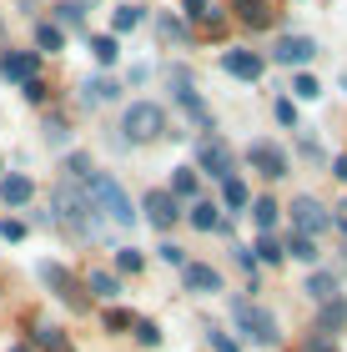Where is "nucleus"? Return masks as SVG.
<instances>
[{"label":"nucleus","instance_id":"nucleus-1","mask_svg":"<svg viewBox=\"0 0 347 352\" xmlns=\"http://www.w3.org/2000/svg\"><path fill=\"white\" fill-rule=\"evenodd\" d=\"M86 197H91V206H96L101 217H111L116 227H136V206H131V197L121 191V182H111L106 171H96L86 182Z\"/></svg>","mask_w":347,"mask_h":352},{"label":"nucleus","instance_id":"nucleus-2","mask_svg":"<svg viewBox=\"0 0 347 352\" xmlns=\"http://www.w3.org/2000/svg\"><path fill=\"white\" fill-rule=\"evenodd\" d=\"M232 322L247 332L251 342H277L282 332H277V317L262 307V302H251V297H236L232 302Z\"/></svg>","mask_w":347,"mask_h":352},{"label":"nucleus","instance_id":"nucleus-3","mask_svg":"<svg viewBox=\"0 0 347 352\" xmlns=\"http://www.w3.org/2000/svg\"><path fill=\"white\" fill-rule=\"evenodd\" d=\"M121 131H126V141H156V136L166 131L161 106H151V101H131V106H126V116H121Z\"/></svg>","mask_w":347,"mask_h":352},{"label":"nucleus","instance_id":"nucleus-4","mask_svg":"<svg viewBox=\"0 0 347 352\" xmlns=\"http://www.w3.org/2000/svg\"><path fill=\"white\" fill-rule=\"evenodd\" d=\"M56 212H60L66 227H76L81 236H91V212H96V206H91V197H86L81 186L60 182V186H56Z\"/></svg>","mask_w":347,"mask_h":352},{"label":"nucleus","instance_id":"nucleus-5","mask_svg":"<svg viewBox=\"0 0 347 352\" xmlns=\"http://www.w3.org/2000/svg\"><path fill=\"white\" fill-rule=\"evenodd\" d=\"M292 221H297V232H302V236H312V242H317V232L337 227V217L327 212L317 197H297V201H292Z\"/></svg>","mask_w":347,"mask_h":352},{"label":"nucleus","instance_id":"nucleus-6","mask_svg":"<svg viewBox=\"0 0 347 352\" xmlns=\"http://www.w3.org/2000/svg\"><path fill=\"white\" fill-rule=\"evenodd\" d=\"M197 166L212 171V176H222V182H232V171H236L232 146H227L222 136H201V141H197Z\"/></svg>","mask_w":347,"mask_h":352},{"label":"nucleus","instance_id":"nucleus-7","mask_svg":"<svg viewBox=\"0 0 347 352\" xmlns=\"http://www.w3.org/2000/svg\"><path fill=\"white\" fill-rule=\"evenodd\" d=\"M222 71L236 76V81H262L267 60H262L257 51H242V45H232V51H222Z\"/></svg>","mask_w":347,"mask_h":352},{"label":"nucleus","instance_id":"nucleus-8","mask_svg":"<svg viewBox=\"0 0 347 352\" xmlns=\"http://www.w3.org/2000/svg\"><path fill=\"white\" fill-rule=\"evenodd\" d=\"M247 162L257 166L262 176H272V182H277V176H287V151L272 146V141H251V146H247Z\"/></svg>","mask_w":347,"mask_h":352},{"label":"nucleus","instance_id":"nucleus-9","mask_svg":"<svg viewBox=\"0 0 347 352\" xmlns=\"http://www.w3.org/2000/svg\"><path fill=\"white\" fill-rule=\"evenodd\" d=\"M312 56H317V41L312 36H277L272 41V60H282V66H302Z\"/></svg>","mask_w":347,"mask_h":352},{"label":"nucleus","instance_id":"nucleus-10","mask_svg":"<svg viewBox=\"0 0 347 352\" xmlns=\"http://www.w3.org/2000/svg\"><path fill=\"white\" fill-rule=\"evenodd\" d=\"M181 282H186V292H222V272L207 267V262H186Z\"/></svg>","mask_w":347,"mask_h":352},{"label":"nucleus","instance_id":"nucleus-11","mask_svg":"<svg viewBox=\"0 0 347 352\" xmlns=\"http://www.w3.org/2000/svg\"><path fill=\"white\" fill-rule=\"evenodd\" d=\"M146 217H151V227H161V232H171L177 227V197H171V191H151L146 197Z\"/></svg>","mask_w":347,"mask_h":352},{"label":"nucleus","instance_id":"nucleus-12","mask_svg":"<svg viewBox=\"0 0 347 352\" xmlns=\"http://www.w3.org/2000/svg\"><path fill=\"white\" fill-rule=\"evenodd\" d=\"M41 277H45V282H51V287H56V297H66V302H71V307H86V297H81V287H76V282H71V272H66V267H56V262H41Z\"/></svg>","mask_w":347,"mask_h":352},{"label":"nucleus","instance_id":"nucleus-13","mask_svg":"<svg viewBox=\"0 0 347 352\" xmlns=\"http://www.w3.org/2000/svg\"><path fill=\"white\" fill-rule=\"evenodd\" d=\"M0 76L5 81H36V51H5V60H0Z\"/></svg>","mask_w":347,"mask_h":352},{"label":"nucleus","instance_id":"nucleus-14","mask_svg":"<svg viewBox=\"0 0 347 352\" xmlns=\"http://www.w3.org/2000/svg\"><path fill=\"white\" fill-rule=\"evenodd\" d=\"M171 91H177V101H181L186 111H197V116L207 121V111H201V96H197V86H192V76H186V66H171Z\"/></svg>","mask_w":347,"mask_h":352},{"label":"nucleus","instance_id":"nucleus-15","mask_svg":"<svg viewBox=\"0 0 347 352\" xmlns=\"http://www.w3.org/2000/svg\"><path fill=\"white\" fill-rule=\"evenodd\" d=\"M0 197H5V206H25L36 197V186H30V176H5V182H0Z\"/></svg>","mask_w":347,"mask_h":352},{"label":"nucleus","instance_id":"nucleus-16","mask_svg":"<svg viewBox=\"0 0 347 352\" xmlns=\"http://www.w3.org/2000/svg\"><path fill=\"white\" fill-rule=\"evenodd\" d=\"M116 96H121V86H116V81H106V76H96V81H86V86H81V101H86V106L116 101Z\"/></svg>","mask_w":347,"mask_h":352},{"label":"nucleus","instance_id":"nucleus-17","mask_svg":"<svg viewBox=\"0 0 347 352\" xmlns=\"http://www.w3.org/2000/svg\"><path fill=\"white\" fill-rule=\"evenodd\" d=\"M302 292H307L312 302H333V297H337V277H333V272H312Z\"/></svg>","mask_w":347,"mask_h":352},{"label":"nucleus","instance_id":"nucleus-18","mask_svg":"<svg viewBox=\"0 0 347 352\" xmlns=\"http://www.w3.org/2000/svg\"><path fill=\"white\" fill-rule=\"evenodd\" d=\"M347 322V302L333 297V302H322V312H317V332H337Z\"/></svg>","mask_w":347,"mask_h":352},{"label":"nucleus","instance_id":"nucleus-19","mask_svg":"<svg viewBox=\"0 0 347 352\" xmlns=\"http://www.w3.org/2000/svg\"><path fill=\"white\" fill-rule=\"evenodd\" d=\"M192 227H201V232H216L222 227V206H212V201H192Z\"/></svg>","mask_w":347,"mask_h":352},{"label":"nucleus","instance_id":"nucleus-20","mask_svg":"<svg viewBox=\"0 0 347 352\" xmlns=\"http://www.w3.org/2000/svg\"><path fill=\"white\" fill-rule=\"evenodd\" d=\"M186 21H201V25H222V6H216V0H186Z\"/></svg>","mask_w":347,"mask_h":352},{"label":"nucleus","instance_id":"nucleus-21","mask_svg":"<svg viewBox=\"0 0 347 352\" xmlns=\"http://www.w3.org/2000/svg\"><path fill=\"white\" fill-rule=\"evenodd\" d=\"M287 257H297V262H307V267H317V242L312 236H302V232H292V242L282 247Z\"/></svg>","mask_w":347,"mask_h":352},{"label":"nucleus","instance_id":"nucleus-22","mask_svg":"<svg viewBox=\"0 0 347 352\" xmlns=\"http://www.w3.org/2000/svg\"><path fill=\"white\" fill-rule=\"evenodd\" d=\"M86 287H91L96 297H106V302H111V297L121 292V282L111 277V272H91V277H86Z\"/></svg>","mask_w":347,"mask_h":352},{"label":"nucleus","instance_id":"nucleus-23","mask_svg":"<svg viewBox=\"0 0 347 352\" xmlns=\"http://www.w3.org/2000/svg\"><path fill=\"white\" fill-rule=\"evenodd\" d=\"M282 257H287V252H282V242H277L272 232H262V236H257V262H272V267H277Z\"/></svg>","mask_w":347,"mask_h":352},{"label":"nucleus","instance_id":"nucleus-24","mask_svg":"<svg viewBox=\"0 0 347 352\" xmlns=\"http://www.w3.org/2000/svg\"><path fill=\"white\" fill-rule=\"evenodd\" d=\"M192 191H197V171L177 166V171H171V197H192Z\"/></svg>","mask_w":347,"mask_h":352},{"label":"nucleus","instance_id":"nucleus-25","mask_svg":"<svg viewBox=\"0 0 347 352\" xmlns=\"http://www.w3.org/2000/svg\"><path fill=\"white\" fill-rule=\"evenodd\" d=\"M251 217H257V227H262V232H272V227H277V201H272V197L251 201Z\"/></svg>","mask_w":347,"mask_h":352},{"label":"nucleus","instance_id":"nucleus-26","mask_svg":"<svg viewBox=\"0 0 347 352\" xmlns=\"http://www.w3.org/2000/svg\"><path fill=\"white\" fill-rule=\"evenodd\" d=\"M222 201L232 206V212H242V206H247L251 197H247V186H242V182H236V176H232V182H222Z\"/></svg>","mask_w":347,"mask_h":352},{"label":"nucleus","instance_id":"nucleus-27","mask_svg":"<svg viewBox=\"0 0 347 352\" xmlns=\"http://www.w3.org/2000/svg\"><path fill=\"white\" fill-rule=\"evenodd\" d=\"M36 342H41L45 352H66V338H60V327H51V322L36 327Z\"/></svg>","mask_w":347,"mask_h":352},{"label":"nucleus","instance_id":"nucleus-28","mask_svg":"<svg viewBox=\"0 0 347 352\" xmlns=\"http://www.w3.org/2000/svg\"><path fill=\"white\" fill-rule=\"evenodd\" d=\"M91 51H96L101 66H111V60L121 56V45H116V36H96V41H91Z\"/></svg>","mask_w":347,"mask_h":352},{"label":"nucleus","instance_id":"nucleus-29","mask_svg":"<svg viewBox=\"0 0 347 352\" xmlns=\"http://www.w3.org/2000/svg\"><path fill=\"white\" fill-rule=\"evenodd\" d=\"M36 45H41V51H60V45H66L60 25H36Z\"/></svg>","mask_w":347,"mask_h":352},{"label":"nucleus","instance_id":"nucleus-30","mask_svg":"<svg viewBox=\"0 0 347 352\" xmlns=\"http://www.w3.org/2000/svg\"><path fill=\"white\" fill-rule=\"evenodd\" d=\"M111 25H116V30H136V25H141V6H116Z\"/></svg>","mask_w":347,"mask_h":352},{"label":"nucleus","instance_id":"nucleus-31","mask_svg":"<svg viewBox=\"0 0 347 352\" xmlns=\"http://www.w3.org/2000/svg\"><path fill=\"white\" fill-rule=\"evenodd\" d=\"M292 96H302V101H317V96H322L317 76H297V81H292Z\"/></svg>","mask_w":347,"mask_h":352},{"label":"nucleus","instance_id":"nucleus-32","mask_svg":"<svg viewBox=\"0 0 347 352\" xmlns=\"http://www.w3.org/2000/svg\"><path fill=\"white\" fill-rule=\"evenodd\" d=\"M242 21L247 25H267V0H242Z\"/></svg>","mask_w":347,"mask_h":352},{"label":"nucleus","instance_id":"nucleus-33","mask_svg":"<svg viewBox=\"0 0 347 352\" xmlns=\"http://www.w3.org/2000/svg\"><path fill=\"white\" fill-rule=\"evenodd\" d=\"M116 267H121V272H141V267H146V257H141L136 247H121V252H116Z\"/></svg>","mask_w":347,"mask_h":352},{"label":"nucleus","instance_id":"nucleus-34","mask_svg":"<svg viewBox=\"0 0 347 352\" xmlns=\"http://www.w3.org/2000/svg\"><path fill=\"white\" fill-rule=\"evenodd\" d=\"M66 171L76 176V182H91V176H96V171H91V156H81V151H76L71 162H66Z\"/></svg>","mask_w":347,"mask_h":352},{"label":"nucleus","instance_id":"nucleus-35","mask_svg":"<svg viewBox=\"0 0 347 352\" xmlns=\"http://www.w3.org/2000/svg\"><path fill=\"white\" fill-rule=\"evenodd\" d=\"M56 15H60V25H71V30H81V21H86V15H81V6H60Z\"/></svg>","mask_w":347,"mask_h":352},{"label":"nucleus","instance_id":"nucleus-36","mask_svg":"<svg viewBox=\"0 0 347 352\" xmlns=\"http://www.w3.org/2000/svg\"><path fill=\"white\" fill-rule=\"evenodd\" d=\"M136 338L146 347H156V342H161V327H156V322H136Z\"/></svg>","mask_w":347,"mask_h":352},{"label":"nucleus","instance_id":"nucleus-37","mask_svg":"<svg viewBox=\"0 0 347 352\" xmlns=\"http://www.w3.org/2000/svg\"><path fill=\"white\" fill-rule=\"evenodd\" d=\"M106 327H136V317L121 312V307H111V312H106Z\"/></svg>","mask_w":347,"mask_h":352},{"label":"nucleus","instance_id":"nucleus-38","mask_svg":"<svg viewBox=\"0 0 347 352\" xmlns=\"http://www.w3.org/2000/svg\"><path fill=\"white\" fill-rule=\"evenodd\" d=\"M272 111H277V121H282V126H297V111H292V101H277Z\"/></svg>","mask_w":347,"mask_h":352},{"label":"nucleus","instance_id":"nucleus-39","mask_svg":"<svg viewBox=\"0 0 347 352\" xmlns=\"http://www.w3.org/2000/svg\"><path fill=\"white\" fill-rule=\"evenodd\" d=\"M0 236H5V242H21L25 227H21V221H0Z\"/></svg>","mask_w":347,"mask_h":352},{"label":"nucleus","instance_id":"nucleus-40","mask_svg":"<svg viewBox=\"0 0 347 352\" xmlns=\"http://www.w3.org/2000/svg\"><path fill=\"white\" fill-rule=\"evenodd\" d=\"M161 257H166V262H177V267H186V252H181L177 242H166V247H161Z\"/></svg>","mask_w":347,"mask_h":352},{"label":"nucleus","instance_id":"nucleus-41","mask_svg":"<svg viewBox=\"0 0 347 352\" xmlns=\"http://www.w3.org/2000/svg\"><path fill=\"white\" fill-rule=\"evenodd\" d=\"M25 101H45V86L41 81H25Z\"/></svg>","mask_w":347,"mask_h":352},{"label":"nucleus","instance_id":"nucleus-42","mask_svg":"<svg viewBox=\"0 0 347 352\" xmlns=\"http://www.w3.org/2000/svg\"><path fill=\"white\" fill-rule=\"evenodd\" d=\"M212 347H216V352H236V342H232V338H222V332L212 338Z\"/></svg>","mask_w":347,"mask_h":352},{"label":"nucleus","instance_id":"nucleus-43","mask_svg":"<svg viewBox=\"0 0 347 352\" xmlns=\"http://www.w3.org/2000/svg\"><path fill=\"white\" fill-rule=\"evenodd\" d=\"M307 352H333V338H317V342H307Z\"/></svg>","mask_w":347,"mask_h":352},{"label":"nucleus","instance_id":"nucleus-44","mask_svg":"<svg viewBox=\"0 0 347 352\" xmlns=\"http://www.w3.org/2000/svg\"><path fill=\"white\" fill-rule=\"evenodd\" d=\"M333 176H337V182H347V156H337V162H333Z\"/></svg>","mask_w":347,"mask_h":352},{"label":"nucleus","instance_id":"nucleus-45","mask_svg":"<svg viewBox=\"0 0 347 352\" xmlns=\"http://www.w3.org/2000/svg\"><path fill=\"white\" fill-rule=\"evenodd\" d=\"M10 352H30V347H25V342H15V347H10Z\"/></svg>","mask_w":347,"mask_h":352},{"label":"nucleus","instance_id":"nucleus-46","mask_svg":"<svg viewBox=\"0 0 347 352\" xmlns=\"http://www.w3.org/2000/svg\"><path fill=\"white\" fill-rule=\"evenodd\" d=\"M342 91H347V71H342Z\"/></svg>","mask_w":347,"mask_h":352},{"label":"nucleus","instance_id":"nucleus-47","mask_svg":"<svg viewBox=\"0 0 347 352\" xmlns=\"http://www.w3.org/2000/svg\"><path fill=\"white\" fill-rule=\"evenodd\" d=\"M342 232H347V221H342Z\"/></svg>","mask_w":347,"mask_h":352}]
</instances>
